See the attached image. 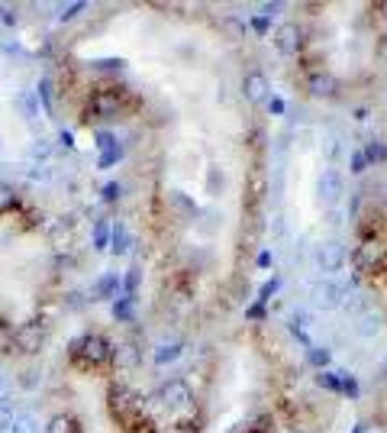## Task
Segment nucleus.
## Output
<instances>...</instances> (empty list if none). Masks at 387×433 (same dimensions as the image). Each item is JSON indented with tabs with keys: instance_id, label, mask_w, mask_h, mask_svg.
I'll list each match as a JSON object with an SVG mask.
<instances>
[{
	"instance_id": "39",
	"label": "nucleus",
	"mask_w": 387,
	"mask_h": 433,
	"mask_svg": "<svg viewBox=\"0 0 387 433\" xmlns=\"http://www.w3.org/2000/svg\"><path fill=\"white\" fill-rule=\"evenodd\" d=\"M116 159H120V149H113V152H100L97 165H100V169H110V165H116Z\"/></svg>"
},
{
	"instance_id": "3",
	"label": "nucleus",
	"mask_w": 387,
	"mask_h": 433,
	"mask_svg": "<svg viewBox=\"0 0 387 433\" xmlns=\"http://www.w3.org/2000/svg\"><path fill=\"white\" fill-rule=\"evenodd\" d=\"M313 259L320 265V272H326V278H333V272H342V265H346V246L339 240H326V243L316 246Z\"/></svg>"
},
{
	"instance_id": "47",
	"label": "nucleus",
	"mask_w": 387,
	"mask_h": 433,
	"mask_svg": "<svg viewBox=\"0 0 387 433\" xmlns=\"http://www.w3.org/2000/svg\"><path fill=\"white\" fill-rule=\"evenodd\" d=\"M352 433H365V427H355V430H352Z\"/></svg>"
},
{
	"instance_id": "13",
	"label": "nucleus",
	"mask_w": 387,
	"mask_h": 433,
	"mask_svg": "<svg viewBox=\"0 0 387 433\" xmlns=\"http://www.w3.org/2000/svg\"><path fill=\"white\" fill-rule=\"evenodd\" d=\"M116 110H120V97H116L113 91H100V94L91 101V114L94 116L110 120V116H116Z\"/></svg>"
},
{
	"instance_id": "7",
	"label": "nucleus",
	"mask_w": 387,
	"mask_h": 433,
	"mask_svg": "<svg viewBox=\"0 0 387 433\" xmlns=\"http://www.w3.org/2000/svg\"><path fill=\"white\" fill-rule=\"evenodd\" d=\"M162 398H165L168 408H175V411H188L190 404H194V391L188 388V381L184 379H171L162 388Z\"/></svg>"
},
{
	"instance_id": "25",
	"label": "nucleus",
	"mask_w": 387,
	"mask_h": 433,
	"mask_svg": "<svg viewBox=\"0 0 387 433\" xmlns=\"http://www.w3.org/2000/svg\"><path fill=\"white\" fill-rule=\"evenodd\" d=\"M316 385H320V388H326V391H333V394H339V391H342V385H339V372H329V369H323L320 375H316Z\"/></svg>"
},
{
	"instance_id": "5",
	"label": "nucleus",
	"mask_w": 387,
	"mask_h": 433,
	"mask_svg": "<svg viewBox=\"0 0 387 433\" xmlns=\"http://www.w3.org/2000/svg\"><path fill=\"white\" fill-rule=\"evenodd\" d=\"M316 194H320V201L323 204H339V198L346 194V181H342V171L335 169H323V175L316 178Z\"/></svg>"
},
{
	"instance_id": "27",
	"label": "nucleus",
	"mask_w": 387,
	"mask_h": 433,
	"mask_svg": "<svg viewBox=\"0 0 387 433\" xmlns=\"http://www.w3.org/2000/svg\"><path fill=\"white\" fill-rule=\"evenodd\" d=\"M36 97H39V104L45 107V114H52V81H49V78H42V81H39Z\"/></svg>"
},
{
	"instance_id": "8",
	"label": "nucleus",
	"mask_w": 387,
	"mask_h": 433,
	"mask_svg": "<svg viewBox=\"0 0 387 433\" xmlns=\"http://www.w3.org/2000/svg\"><path fill=\"white\" fill-rule=\"evenodd\" d=\"M71 349H74V352H84L91 362H104V359H110V356H113V346H110L104 337H97V333H87V337H81Z\"/></svg>"
},
{
	"instance_id": "31",
	"label": "nucleus",
	"mask_w": 387,
	"mask_h": 433,
	"mask_svg": "<svg viewBox=\"0 0 387 433\" xmlns=\"http://www.w3.org/2000/svg\"><path fill=\"white\" fill-rule=\"evenodd\" d=\"M249 26L258 32V36H265V32L272 30V17H265V13H255V17L249 20Z\"/></svg>"
},
{
	"instance_id": "34",
	"label": "nucleus",
	"mask_w": 387,
	"mask_h": 433,
	"mask_svg": "<svg viewBox=\"0 0 387 433\" xmlns=\"http://www.w3.org/2000/svg\"><path fill=\"white\" fill-rule=\"evenodd\" d=\"M39 381H42V375H39V372H36V369H26V372L20 375V388H26V391H30V388H36Z\"/></svg>"
},
{
	"instance_id": "4",
	"label": "nucleus",
	"mask_w": 387,
	"mask_h": 433,
	"mask_svg": "<svg viewBox=\"0 0 387 433\" xmlns=\"http://www.w3.org/2000/svg\"><path fill=\"white\" fill-rule=\"evenodd\" d=\"M242 94H245V101H252V104H265V101L272 97V81H268V74H265L262 68L245 72V78H242Z\"/></svg>"
},
{
	"instance_id": "2",
	"label": "nucleus",
	"mask_w": 387,
	"mask_h": 433,
	"mask_svg": "<svg viewBox=\"0 0 387 433\" xmlns=\"http://www.w3.org/2000/svg\"><path fill=\"white\" fill-rule=\"evenodd\" d=\"M300 43H304V32H300V26H297L294 20H284V23H278V26H274L272 45H274V52H278V55L291 59V55H297Z\"/></svg>"
},
{
	"instance_id": "15",
	"label": "nucleus",
	"mask_w": 387,
	"mask_h": 433,
	"mask_svg": "<svg viewBox=\"0 0 387 433\" xmlns=\"http://www.w3.org/2000/svg\"><path fill=\"white\" fill-rule=\"evenodd\" d=\"M168 207H171V213H175L178 220H194V213H197L194 198H188L184 191H175V194L168 198Z\"/></svg>"
},
{
	"instance_id": "35",
	"label": "nucleus",
	"mask_w": 387,
	"mask_h": 433,
	"mask_svg": "<svg viewBox=\"0 0 387 433\" xmlns=\"http://www.w3.org/2000/svg\"><path fill=\"white\" fill-rule=\"evenodd\" d=\"M13 408L10 404H3V408H0V433H10V427H13Z\"/></svg>"
},
{
	"instance_id": "48",
	"label": "nucleus",
	"mask_w": 387,
	"mask_h": 433,
	"mask_svg": "<svg viewBox=\"0 0 387 433\" xmlns=\"http://www.w3.org/2000/svg\"><path fill=\"white\" fill-rule=\"evenodd\" d=\"M375 433H384V430H375Z\"/></svg>"
},
{
	"instance_id": "16",
	"label": "nucleus",
	"mask_w": 387,
	"mask_h": 433,
	"mask_svg": "<svg viewBox=\"0 0 387 433\" xmlns=\"http://www.w3.org/2000/svg\"><path fill=\"white\" fill-rule=\"evenodd\" d=\"M181 352H184V346H181L178 339H171V343H158L152 359H155V366H171V362L181 359Z\"/></svg>"
},
{
	"instance_id": "42",
	"label": "nucleus",
	"mask_w": 387,
	"mask_h": 433,
	"mask_svg": "<svg viewBox=\"0 0 387 433\" xmlns=\"http://www.w3.org/2000/svg\"><path fill=\"white\" fill-rule=\"evenodd\" d=\"M265 107H268V114H284V101L281 97H268V101H265Z\"/></svg>"
},
{
	"instance_id": "23",
	"label": "nucleus",
	"mask_w": 387,
	"mask_h": 433,
	"mask_svg": "<svg viewBox=\"0 0 387 433\" xmlns=\"http://www.w3.org/2000/svg\"><path fill=\"white\" fill-rule=\"evenodd\" d=\"M307 362H310V366H313L316 372H323V369H329V362H333V352H329V349L326 346H307Z\"/></svg>"
},
{
	"instance_id": "41",
	"label": "nucleus",
	"mask_w": 387,
	"mask_h": 433,
	"mask_svg": "<svg viewBox=\"0 0 387 433\" xmlns=\"http://www.w3.org/2000/svg\"><path fill=\"white\" fill-rule=\"evenodd\" d=\"M0 20L7 23V26H16V23H20V13L10 10V7H3V10H0Z\"/></svg>"
},
{
	"instance_id": "20",
	"label": "nucleus",
	"mask_w": 387,
	"mask_h": 433,
	"mask_svg": "<svg viewBox=\"0 0 387 433\" xmlns=\"http://www.w3.org/2000/svg\"><path fill=\"white\" fill-rule=\"evenodd\" d=\"M39 430H42L39 414H32V411H16V414H13L10 433H39Z\"/></svg>"
},
{
	"instance_id": "33",
	"label": "nucleus",
	"mask_w": 387,
	"mask_h": 433,
	"mask_svg": "<svg viewBox=\"0 0 387 433\" xmlns=\"http://www.w3.org/2000/svg\"><path fill=\"white\" fill-rule=\"evenodd\" d=\"M368 169H371V165H368L365 152H362V149H355V152H352V171H355V175H365Z\"/></svg>"
},
{
	"instance_id": "37",
	"label": "nucleus",
	"mask_w": 387,
	"mask_h": 433,
	"mask_svg": "<svg viewBox=\"0 0 387 433\" xmlns=\"http://www.w3.org/2000/svg\"><path fill=\"white\" fill-rule=\"evenodd\" d=\"M10 398H13V381L7 379V375H0V408L10 401Z\"/></svg>"
},
{
	"instance_id": "29",
	"label": "nucleus",
	"mask_w": 387,
	"mask_h": 433,
	"mask_svg": "<svg viewBox=\"0 0 387 433\" xmlns=\"http://www.w3.org/2000/svg\"><path fill=\"white\" fill-rule=\"evenodd\" d=\"M339 385H342V391H346L349 398H358V381H355V375H349V372H339Z\"/></svg>"
},
{
	"instance_id": "45",
	"label": "nucleus",
	"mask_w": 387,
	"mask_h": 433,
	"mask_svg": "<svg viewBox=\"0 0 387 433\" xmlns=\"http://www.w3.org/2000/svg\"><path fill=\"white\" fill-rule=\"evenodd\" d=\"M58 142H62V146H65V149H71V146H74V139H71V133H65V129H62V133H58Z\"/></svg>"
},
{
	"instance_id": "17",
	"label": "nucleus",
	"mask_w": 387,
	"mask_h": 433,
	"mask_svg": "<svg viewBox=\"0 0 387 433\" xmlns=\"http://www.w3.org/2000/svg\"><path fill=\"white\" fill-rule=\"evenodd\" d=\"M52 152H55V146L49 142V139H32L30 142V149H26V159L32 162V165H45V162L52 159Z\"/></svg>"
},
{
	"instance_id": "44",
	"label": "nucleus",
	"mask_w": 387,
	"mask_h": 433,
	"mask_svg": "<svg viewBox=\"0 0 387 433\" xmlns=\"http://www.w3.org/2000/svg\"><path fill=\"white\" fill-rule=\"evenodd\" d=\"M245 317H252V320L265 317V304H262V301H258V304H255V307H249V310H245Z\"/></svg>"
},
{
	"instance_id": "26",
	"label": "nucleus",
	"mask_w": 387,
	"mask_h": 433,
	"mask_svg": "<svg viewBox=\"0 0 387 433\" xmlns=\"http://www.w3.org/2000/svg\"><path fill=\"white\" fill-rule=\"evenodd\" d=\"M45 433H74L71 417L68 414H55L52 421H49V427H45Z\"/></svg>"
},
{
	"instance_id": "32",
	"label": "nucleus",
	"mask_w": 387,
	"mask_h": 433,
	"mask_svg": "<svg viewBox=\"0 0 387 433\" xmlns=\"http://www.w3.org/2000/svg\"><path fill=\"white\" fill-rule=\"evenodd\" d=\"M81 10H87V3H68V7H58V20H74Z\"/></svg>"
},
{
	"instance_id": "10",
	"label": "nucleus",
	"mask_w": 387,
	"mask_h": 433,
	"mask_svg": "<svg viewBox=\"0 0 387 433\" xmlns=\"http://www.w3.org/2000/svg\"><path fill=\"white\" fill-rule=\"evenodd\" d=\"M113 362H116V369H136L139 362H142V349L133 343V339H126V343H120V346H113Z\"/></svg>"
},
{
	"instance_id": "14",
	"label": "nucleus",
	"mask_w": 387,
	"mask_h": 433,
	"mask_svg": "<svg viewBox=\"0 0 387 433\" xmlns=\"http://www.w3.org/2000/svg\"><path fill=\"white\" fill-rule=\"evenodd\" d=\"M358 265L368 268V272L381 268V265H384V246L381 243H365L362 249H358Z\"/></svg>"
},
{
	"instance_id": "1",
	"label": "nucleus",
	"mask_w": 387,
	"mask_h": 433,
	"mask_svg": "<svg viewBox=\"0 0 387 433\" xmlns=\"http://www.w3.org/2000/svg\"><path fill=\"white\" fill-rule=\"evenodd\" d=\"M307 295H310V304L316 310H339V307L346 304V288L339 285L335 278H326V275L310 282Z\"/></svg>"
},
{
	"instance_id": "46",
	"label": "nucleus",
	"mask_w": 387,
	"mask_h": 433,
	"mask_svg": "<svg viewBox=\"0 0 387 433\" xmlns=\"http://www.w3.org/2000/svg\"><path fill=\"white\" fill-rule=\"evenodd\" d=\"M381 62L387 65V39H384V43H381Z\"/></svg>"
},
{
	"instance_id": "18",
	"label": "nucleus",
	"mask_w": 387,
	"mask_h": 433,
	"mask_svg": "<svg viewBox=\"0 0 387 433\" xmlns=\"http://www.w3.org/2000/svg\"><path fill=\"white\" fill-rule=\"evenodd\" d=\"M310 91H313L316 97H333L335 91H339V81H335V74H329V72H316L313 81H310Z\"/></svg>"
},
{
	"instance_id": "22",
	"label": "nucleus",
	"mask_w": 387,
	"mask_h": 433,
	"mask_svg": "<svg viewBox=\"0 0 387 433\" xmlns=\"http://www.w3.org/2000/svg\"><path fill=\"white\" fill-rule=\"evenodd\" d=\"M139 285H142V265L133 262V265H129V272H126V278H123V297L136 301Z\"/></svg>"
},
{
	"instance_id": "9",
	"label": "nucleus",
	"mask_w": 387,
	"mask_h": 433,
	"mask_svg": "<svg viewBox=\"0 0 387 433\" xmlns=\"http://www.w3.org/2000/svg\"><path fill=\"white\" fill-rule=\"evenodd\" d=\"M94 297L97 301H116V297H123V278L116 272H104L94 282Z\"/></svg>"
},
{
	"instance_id": "43",
	"label": "nucleus",
	"mask_w": 387,
	"mask_h": 433,
	"mask_svg": "<svg viewBox=\"0 0 387 433\" xmlns=\"http://www.w3.org/2000/svg\"><path fill=\"white\" fill-rule=\"evenodd\" d=\"M268 265H274V253L272 249H262L258 253V268H268Z\"/></svg>"
},
{
	"instance_id": "30",
	"label": "nucleus",
	"mask_w": 387,
	"mask_h": 433,
	"mask_svg": "<svg viewBox=\"0 0 387 433\" xmlns=\"http://www.w3.org/2000/svg\"><path fill=\"white\" fill-rule=\"evenodd\" d=\"M97 149H100V152H113V149H120L116 146V136L113 133H107V129H100V133H97Z\"/></svg>"
},
{
	"instance_id": "11",
	"label": "nucleus",
	"mask_w": 387,
	"mask_h": 433,
	"mask_svg": "<svg viewBox=\"0 0 387 433\" xmlns=\"http://www.w3.org/2000/svg\"><path fill=\"white\" fill-rule=\"evenodd\" d=\"M133 233H129V226H126L123 220H113V230H110V253L113 255H126L129 249H133Z\"/></svg>"
},
{
	"instance_id": "21",
	"label": "nucleus",
	"mask_w": 387,
	"mask_h": 433,
	"mask_svg": "<svg viewBox=\"0 0 387 433\" xmlns=\"http://www.w3.org/2000/svg\"><path fill=\"white\" fill-rule=\"evenodd\" d=\"M110 230H113V223L107 220V217H97V220H94V233H91V243H94L97 253L110 249Z\"/></svg>"
},
{
	"instance_id": "6",
	"label": "nucleus",
	"mask_w": 387,
	"mask_h": 433,
	"mask_svg": "<svg viewBox=\"0 0 387 433\" xmlns=\"http://www.w3.org/2000/svg\"><path fill=\"white\" fill-rule=\"evenodd\" d=\"M42 343H45V333H42L39 324H20V327L13 330V346L32 356V352H39Z\"/></svg>"
},
{
	"instance_id": "19",
	"label": "nucleus",
	"mask_w": 387,
	"mask_h": 433,
	"mask_svg": "<svg viewBox=\"0 0 387 433\" xmlns=\"http://www.w3.org/2000/svg\"><path fill=\"white\" fill-rule=\"evenodd\" d=\"M13 104L23 114V120H36L39 116V97H36V91H20V94L13 97Z\"/></svg>"
},
{
	"instance_id": "12",
	"label": "nucleus",
	"mask_w": 387,
	"mask_h": 433,
	"mask_svg": "<svg viewBox=\"0 0 387 433\" xmlns=\"http://www.w3.org/2000/svg\"><path fill=\"white\" fill-rule=\"evenodd\" d=\"M355 333L362 339H375L377 333H381V314H375L371 307H368V310H362V314L355 317Z\"/></svg>"
},
{
	"instance_id": "24",
	"label": "nucleus",
	"mask_w": 387,
	"mask_h": 433,
	"mask_svg": "<svg viewBox=\"0 0 387 433\" xmlns=\"http://www.w3.org/2000/svg\"><path fill=\"white\" fill-rule=\"evenodd\" d=\"M365 159H368V165H381V162H387V146L381 142V139H371L365 149Z\"/></svg>"
},
{
	"instance_id": "38",
	"label": "nucleus",
	"mask_w": 387,
	"mask_h": 433,
	"mask_svg": "<svg viewBox=\"0 0 387 433\" xmlns=\"http://www.w3.org/2000/svg\"><path fill=\"white\" fill-rule=\"evenodd\" d=\"M10 204H13V188L7 184V181H0V211L10 207Z\"/></svg>"
},
{
	"instance_id": "28",
	"label": "nucleus",
	"mask_w": 387,
	"mask_h": 433,
	"mask_svg": "<svg viewBox=\"0 0 387 433\" xmlns=\"http://www.w3.org/2000/svg\"><path fill=\"white\" fill-rule=\"evenodd\" d=\"M113 317L116 320H129V317H133V301H129V297H116V301H113Z\"/></svg>"
},
{
	"instance_id": "36",
	"label": "nucleus",
	"mask_w": 387,
	"mask_h": 433,
	"mask_svg": "<svg viewBox=\"0 0 387 433\" xmlns=\"http://www.w3.org/2000/svg\"><path fill=\"white\" fill-rule=\"evenodd\" d=\"M120 194H123V188H120L116 181H107V184H104V201H107V204L120 201Z\"/></svg>"
},
{
	"instance_id": "40",
	"label": "nucleus",
	"mask_w": 387,
	"mask_h": 433,
	"mask_svg": "<svg viewBox=\"0 0 387 433\" xmlns=\"http://www.w3.org/2000/svg\"><path fill=\"white\" fill-rule=\"evenodd\" d=\"M278 288H281V278H272V282H268V285L262 288V297H258V301L265 304V301H268V297H272L274 291H278Z\"/></svg>"
}]
</instances>
